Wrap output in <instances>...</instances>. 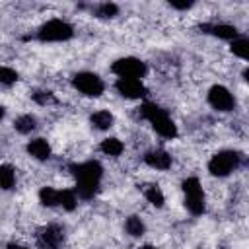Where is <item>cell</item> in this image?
Here are the masks:
<instances>
[{
  "label": "cell",
  "instance_id": "cell-18",
  "mask_svg": "<svg viewBox=\"0 0 249 249\" xmlns=\"http://www.w3.org/2000/svg\"><path fill=\"white\" fill-rule=\"evenodd\" d=\"M16 183V173L8 163L0 165V187L2 189H12Z\"/></svg>",
  "mask_w": 249,
  "mask_h": 249
},
{
  "label": "cell",
  "instance_id": "cell-8",
  "mask_svg": "<svg viewBox=\"0 0 249 249\" xmlns=\"http://www.w3.org/2000/svg\"><path fill=\"white\" fill-rule=\"evenodd\" d=\"M115 88L123 97H128V99H138L146 93L144 84L140 80H134V78H119Z\"/></svg>",
  "mask_w": 249,
  "mask_h": 249
},
{
  "label": "cell",
  "instance_id": "cell-10",
  "mask_svg": "<svg viewBox=\"0 0 249 249\" xmlns=\"http://www.w3.org/2000/svg\"><path fill=\"white\" fill-rule=\"evenodd\" d=\"M144 161L154 169H167L171 165V156L163 150H152L144 156Z\"/></svg>",
  "mask_w": 249,
  "mask_h": 249
},
{
  "label": "cell",
  "instance_id": "cell-12",
  "mask_svg": "<svg viewBox=\"0 0 249 249\" xmlns=\"http://www.w3.org/2000/svg\"><path fill=\"white\" fill-rule=\"evenodd\" d=\"M27 152H29V156H33L35 160H47V158L51 156V146H49L47 140L35 138V140H31V142L27 144Z\"/></svg>",
  "mask_w": 249,
  "mask_h": 249
},
{
  "label": "cell",
  "instance_id": "cell-2",
  "mask_svg": "<svg viewBox=\"0 0 249 249\" xmlns=\"http://www.w3.org/2000/svg\"><path fill=\"white\" fill-rule=\"evenodd\" d=\"M140 111H142V117L146 121H150V124L154 126V130L160 136H163V138H175L177 136L175 123L169 119V115L161 107H158L156 103H144Z\"/></svg>",
  "mask_w": 249,
  "mask_h": 249
},
{
  "label": "cell",
  "instance_id": "cell-28",
  "mask_svg": "<svg viewBox=\"0 0 249 249\" xmlns=\"http://www.w3.org/2000/svg\"><path fill=\"white\" fill-rule=\"evenodd\" d=\"M6 249H27V247H23V245H18V243H10Z\"/></svg>",
  "mask_w": 249,
  "mask_h": 249
},
{
  "label": "cell",
  "instance_id": "cell-20",
  "mask_svg": "<svg viewBox=\"0 0 249 249\" xmlns=\"http://www.w3.org/2000/svg\"><path fill=\"white\" fill-rule=\"evenodd\" d=\"M231 53L239 58H247L249 56V41L245 37H237L231 41Z\"/></svg>",
  "mask_w": 249,
  "mask_h": 249
},
{
  "label": "cell",
  "instance_id": "cell-4",
  "mask_svg": "<svg viewBox=\"0 0 249 249\" xmlns=\"http://www.w3.org/2000/svg\"><path fill=\"white\" fill-rule=\"evenodd\" d=\"M74 35V29L70 23L62 19H51L39 29V39L41 41H66Z\"/></svg>",
  "mask_w": 249,
  "mask_h": 249
},
{
  "label": "cell",
  "instance_id": "cell-19",
  "mask_svg": "<svg viewBox=\"0 0 249 249\" xmlns=\"http://www.w3.org/2000/svg\"><path fill=\"white\" fill-rule=\"evenodd\" d=\"M14 126H16L18 132L27 134V132H31V130L35 128V117H31V115H21V117L16 119Z\"/></svg>",
  "mask_w": 249,
  "mask_h": 249
},
{
  "label": "cell",
  "instance_id": "cell-13",
  "mask_svg": "<svg viewBox=\"0 0 249 249\" xmlns=\"http://www.w3.org/2000/svg\"><path fill=\"white\" fill-rule=\"evenodd\" d=\"M91 124L95 128H99V130H105V128H109L113 124V115L109 111H95L91 115Z\"/></svg>",
  "mask_w": 249,
  "mask_h": 249
},
{
  "label": "cell",
  "instance_id": "cell-17",
  "mask_svg": "<svg viewBox=\"0 0 249 249\" xmlns=\"http://www.w3.org/2000/svg\"><path fill=\"white\" fill-rule=\"evenodd\" d=\"M58 195H60V191H56L53 187H43L39 191V200L45 206H56L58 204Z\"/></svg>",
  "mask_w": 249,
  "mask_h": 249
},
{
  "label": "cell",
  "instance_id": "cell-3",
  "mask_svg": "<svg viewBox=\"0 0 249 249\" xmlns=\"http://www.w3.org/2000/svg\"><path fill=\"white\" fill-rule=\"evenodd\" d=\"M237 165H239V154L231 152V150H224V152H218L216 156H212V160L208 161V171L216 177H226Z\"/></svg>",
  "mask_w": 249,
  "mask_h": 249
},
{
  "label": "cell",
  "instance_id": "cell-29",
  "mask_svg": "<svg viewBox=\"0 0 249 249\" xmlns=\"http://www.w3.org/2000/svg\"><path fill=\"white\" fill-rule=\"evenodd\" d=\"M142 249H158V247H154V245H144Z\"/></svg>",
  "mask_w": 249,
  "mask_h": 249
},
{
  "label": "cell",
  "instance_id": "cell-6",
  "mask_svg": "<svg viewBox=\"0 0 249 249\" xmlns=\"http://www.w3.org/2000/svg\"><path fill=\"white\" fill-rule=\"evenodd\" d=\"M72 84H74V88L80 93L89 95V97H97L105 89L103 80L97 74H91V72H80V74H76L74 80H72Z\"/></svg>",
  "mask_w": 249,
  "mask_h": 249
},
{
  "label": "cell",
  "instance_id": "cell-23",
  "mask_svg": "<svg viewBox=\"0 0 249 249\" xmlns=\"http://www.w3.org/2000/svg\"><path fill=\"white\" fill-rule=\"evenodd\" d=\"M183 193L185 196L189 195H202V187H200V181L196 177H189L183 181Z\"/></svg>",
  "mask_w": 249,
  "mask_h": 249
},
{
  "label": "cell",
  "instance_id": "cell-25",
  "mask_svg": "<svg viewBox=\"0 0 249 249\" xmlns=\"http://www.w3.org/2000/svg\"><path fill=\"white\" fill-rule=\"evenodd\" d=\"M117 12H119L117 4H109V2H105V4H101L97 8V16L99 18H113V16H117Z\"/></svg>",
  "mask_w": 249,
  "mask_h": 249
},
{
  "label": "cell",
  "instance_id": "cell-7",
  "mask_svg": "<svg viewBox=\"0 0 249 249\" xmlns=\"http://www.w3.org/2000/svg\"><path fill=\"white\" fill-rule=\"evenodd\" d=\"M208 101L218 111H231L233 109V103H235L233 101V95L224 86H212L210 91H208Z\"/></svg>",
  "mask_w": 249,
  "mask_h": 249
},
{
  "label": "cell",
  "instance_id": "cell-21",
  "mask_svg": "<svg viewBox=\"0 0 249 249\" xmlns=\"http://www.w3.org/2000/svg\"><path fill=\"white\" fill-rule=\"evenodd\" d=\"M124 228H126V231H128L132 237H138V235L144 233V222H142L138 216H130V218H126Z\"/></svg>",
  "mask_w": 249,
  "mask_h": 249
},
{
  "label": "cell",
  "instance_id": "cell-16",
  "mask_svg": "<svg viewBox=\"0 0 249 249\" xmlns=\"http://www.w3.org/2000/svg\"><path fill=\"white\" fill-rule=\"evenodd\" d=\"M101 152L103 154H107V156H121V152H123V142L119 140V138H105L103 142H101Z\"/></svg>",
  "mask_w": 249,
  "mask_h": 249
},
{
  "label": "cell",
  "instance_id": "cell-5",
  "mask_svg": "<svg viewBox=\"0 0 249 249\" xmlns=\"http://www.w3.org/2000/svg\"><path fill=\"white\" fill-rule=\"evenodd\" d=\"M111 70L119 76V78H142L146 74V64L140 60V58H134V56H124V58H119L113 62Z\"/></svg>",
  "mask_w": 249,
  "mask_h": 249
},
{
  "label": "cell",
  "instance_id": "cell-1",
  "mask_svg": "<svg viewBox=\"0 0 249 249\" xmlns=\"http://www.w3.org/2000/svg\"><path fill=\"white\" fill-rule=\"evenodd\" d=\"M78 185H76V193L80 198L88 200V198H93V195L97 193V185H99V179L103 175V167L99 161H84V163H78V165H72L70 167Z\"/></svg>",
  "mask_w": 249,
  "mask_h": 249
},
{
  "label": "cell",
  "instance_id": "cell-26",
  "mask_svg": "<svg viewBox=\"0 0 249 249\" xmlns=\"http://www.w3.org/2000/svg\"><path fill=\"white\" fill-rule=\"evenodd\" d=\"M33 99L37 103H41V105H49V103H54L56 101L51 91H37V93H33Z\"/></svg>",
  "mask_w": 249,
  "mask_h": 249
},
{
  "label": "cell",
  "instance_id": "cell-30",
  "mask_svg": "<svg viewBox=\"0 0 249 249\" xmlns=\"http://www.w3.org/2000/svg\"><path fill=\"white\" fill-rule=\"evenodd\" d=\"M2 117H4V107L0 105V119H2Z\"/></svg>",
  "mask_w": 249,
  "mask_h": 249
},
{
  "label": "cell",
  "instance_id": "cell-14",
  "mask_svg": "<svg viewBox=\"0 0 249 249\" xmlns=\"http://www.w3.org/2000/svg\"><path fill=\"white\" fill-rule=\"evenodd\" d=\"M144 196H146V200H148L150 204H154L156 208H161V206H163V202H165L163 193L160 191V187H158V185H150V187H146Z\"/></svg>",
  "mask_w": 249,
  "mask_h": 249
},
{
  "label": "cell",
  "instance_id": "cell-15",
  "mask_svg": "<svg viewBox=\"0 0 249 249\" xmlns=\"http://www.w3.org/2000/svg\"><path fill=\"white\" fill-rule=\"evenodd\" d=\"M185 206L191 214L198 216L204 212V195H193V196H185Z\"/></svg>",
  "mask_w": 249,
  "mask_h": 249
},
{
  "label": "cell",
  "instance_id": "cell-9",
  "mask_svg": "<svg viewBox=\"0 0 249 249\" xmlns=\"http://www.w3.org/2000/svg\"><path fill=\"white\" fill-rule=\"evenodd\" d=\"M200 29L204 33H212L220 39H230V41L237 39V29L228 23H204V25H200Z\"/></svg>",
  "mask_w": 249,
  "mask_h": 249
},
{
  "label": "cell",
  "instance_id": "cell-24",
  "mask_svg": "<svg viewBox=\"0 0 249 249\" xmlns=\"http://www.w3.org/2000/svg\"><path fill=\"white\" fill-rule=\"evenodd\" d=\"M18 82V72L10 66H0V84L4 86H12Z\"/></svg>",
  "mask_w": 249,
  "mask_h": 249
},
{
  "label": "cell",
  "instance_id": "cell-11",
  "mask_svg": "<svg viewBox=\"0 0 249 249\" xmlns=\"http://www.w3.org/2000/svg\"><path fill=\"white\" fill-rule=\"evenodd\" d=\"M41 239L49 249H58L62 245V241H64V231L58 226H49V228L43 230Z\"/></svg>",
  "mask_w": 249,
  "mask_h": 249
},
{
  "label": "cell",
  "instance_id": "cell-27",
  "mask_svg": "<svg viewBox=\"0 0 249 249\" xmlns=\"http://www.w3.org/2000/svg\"><path fill=\"white\" fill-rule=\"evenodd\" d=\"M191 6H193V2H171V8H177V10H187Z\"/></svg>",
  "mask_w": 249,
  "mask_h": 249
},
{
  "label": "cell",
  "instance_id": "cell-22",
  "mask_svg": "<svg viewBox=\"0 0 249 249\" xmlns=\"http://www.w3.org/2000/svg\"><path fill=\"white\" fill-rule=\"evenodd\" d=\"M76 193L74 191H60L58 195V204L64 208V210H74L76 208Z\"/></svg>",
  "mask_w": 249,
  "mask_h": 249
}]
</instances>
